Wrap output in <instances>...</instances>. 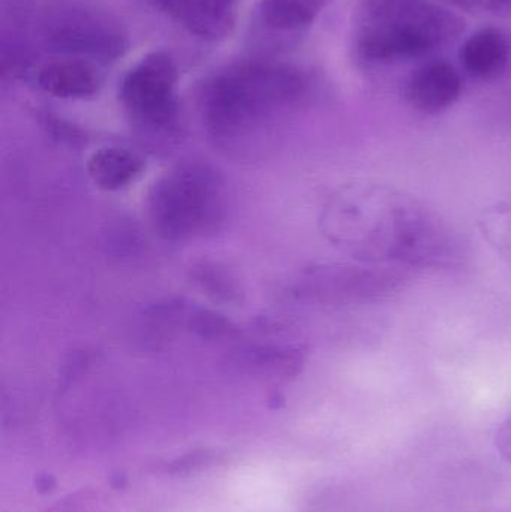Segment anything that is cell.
Instances as JSON below:
<instances>
[{
  "mask_svg": "<svg viewBox=\"0 0 511 512\" xmlns=\"http://www.w3.org/2000/svg\"><path fill=\"white\" fill-rule=\"evenodd\" d=\"M218 456L219 454L210 450L192 451L185 456L177 457L173 462L164 463L159 466V469L170 475L189 474V472L213 465L218 460Z\"/></svg>",
  "mask_w": 511,
  "mask_h": 512,
  "instance_id": "13",
  "label": "cell"
},
{
  "mask_svg": "<svg viewBox=\"0 0 511 512\" xmlns=\"http://www.w3.org/2000/svg\"><path fill=\"white\" fill-rule=\"evenodd\" d=\"M147 2L155 6L156 9H159V11L170 12L173 15L180 0H147Z\"/></svg>",
  "mask_w": 511,
  "mask_h": 512,
  "instance_id": "17",
  "label": "cell"
},
{
  "mask_svg": "<svg viewBox=\"0 0 511 512\" xmlns=\"http://www.w3.org/2000/svg\"><path fill=\"white\" fill-rule=\"evenodd\" d=\"M35 486L39 493H48L56 487V480L48 474L38 475Z\"/></svg>",
  "mask_w": 511,
  "mask_h": 512,
  "instance_id": "16",
  "label": "cell"
},
{
  "mask_svg": "<svg viewBox=\"0 0 511 512\" xmlns=\"http://www.w3.org/2000/svg\"><path fill=\"white\" fill-rule=\"evenodd\" d=\"M51 50L74 59L114 62L125 56L129 38L119 21L92 9H71L48 26Z\"/></svg>",
  "mask_w": 511,
  "mask_h": 512,
  "instance_id": "4",
  "label": "cell"
},
{
  "mask_svg": "<svg viewBox=\"0 0 511 512\" xmlns=\"http://www.w3.org/2000/svg\"><path fill=\"white\" fill-rule=\"evenodd\" d=\"M456 27L452 12L425 0L387 20L360 23L357 51L369 62L414 59L455 38Z\"/></svg>",
  "mask_w": 511,
  "mask_h": 512,
  "instance_id": "2",
  "label": "cell"
},
{
  "mask_svg": "<svg viewBox=\"0 0 511 512\" xmlns=\"http://www.w3.org/2000/svg\"><path fill=\"white\" fill-rule=\"evenodd\" d=\"M177 81L174 60L164 51H155L129 69L120 84V101L135 119L147 125H168L177 114Z\"/></svg>",
  "mask_w": 511,
  "mask_h": 512,
  "instance_id": "5",
  "label": "cell"
},
{
  "mask_svg": "<svg viewBox=\"0 0 511 512\" xmlns=\"http://www.w3.org/2000/svg\"><path fill=\"white\" fill-rule=\"evenodd\" d=\"M462 93L461 75L446 62L420 66L408 80L405 95L416 110L437 114L452 107Z\"/></svg>",
  "mask_w": 511,
  "mask_h": 512,
  "instance_id": "6",
  "label": "cell"
},
{
  "mask_svg": "<svg viewBox=\"0 0 511 512\" xmlns=\"http://www.w3.org/2000/svg\"><path fill=\"white\" fill-rule=\"evenodd\" d=\"M461 62L477 78L498 77L511 60V42L503 30L488 27L479 30L461 48Z\"/></svg>",
  "mask_w": 511,
  "mask_h": 512,
  "instance_id": "9",
  "label": "cell"
},
{
  "mask_svg": "<svg viewBox=\"0 0 511 512\" xmlns=\"http://www.w3.org/2000/svg\"><path fill=\"white\" fill-rule=\"evenodd\" d=\"M482 8L498 14H511V0H483Z\"/></svg>",
  "mask_w": 511,
  "mask_h": 512,
  "instance_id": "15",
  "label": "cell"
},
{
  "mask_svg": "<svg viewBox=\"0 0 511 512\" xmlns=\"http://www.w3.org/2000/svg\"><path fill=\"white\" fill-rule=\"evenodd\" d=\"M101 83V74L92 63L74 57L47 63L36 75L39 89L62 99L90 98Z\"/></svg>",
  "mask_w": 511,
  "mask_h": 512,
  "instance_id": "8",
  "label": "cell"
},
{
  "mask_svg": "<svg viewBox=\"0 0 511 512\" xmlns=\"http://www.w3.org/2000/svg\"><path fill=\"white\" fill-rule=\"evenodd\" d=\"M308 78L296 66L269 59L233 63L216 74L204 92L207 120L218 132H233L296 104Z\"/></svg>",
  "mask_w": 511,
  "mask_h": 512,
  "instance_id": "1",
  "label": "cell"
},
{
  "mask_svg": "<svg viewBox=\"0 0 511 512\" xmlns=\"http://www.w3.org/2000/svg\"><path fill=\"white\" fill-rule=\"evenodd\" d=\"M173 15L195 38L221 42L236 27L237 0H180Z\"/></svg>",
  "mask_w": 511,
  "mask_h": 512,
  "instance_id": "7",
  "label": "cell"
},
{
  "mask_svg": "<svg viewBox=\"0 0 511 512\" xmlns=\"http://www.w3.org/2000/svg\"><path fill=\"white\" fill-rule=\"evenodd\" d=\"M143 167V161L135 153L111 147L99 150L90 158L89 173L96 185L116 191L134 182Z\"/></svg>",
  "mask_w": 511,
  "mask_h": 512,
  "instance_id": "11",
  "label": "cell"
},
{
  "mask_svg": "<svg viewBox=\"0 0 511 512\" xmlns=\"http://www.w3.org/2000/svg\"><path fill=\"white\" fill-rule=\"evenodd\" d=\"M44 512H114L110 498L98 489H80L54 502Z\"/></svg>",
  "mask_w": 511,
  "mask_h": 512,
  "instance_id": "12",
  "label": "cell"
},
{
  "mask_svg": "<svg viewBox=\"0 0 511 512\" xmlns=\"http://www.w3.org/2000/svg\"><path fill=\"white\" fill-rule=\"evenodd\" d=\"M443 2L450 3V5L458 6L461 9H467V11H471V9L480 8L482 6L483 0H443Z\"/></svg>",
  "mask_w": 511,
  "mask_h": 512,
  "instance_id": "18",
  "label": "cell"
},
{
  "mask_svg": "<svg viewBox=\"0 0 511 512\" xmlns=\"http://www.w3.org/2000/svg\"><path fill=\"white\" fill-rule=\"evenodd\" d=\"M332 0H261L257 5L258 23L275 35H296L312 26Z\"/></svg>",
  "mask_w": 511,
  "mask_h": 512,
  "instance_id": "10",
  "label": "cell"
},
{
  "mask_svg": "<svg viewBox=\"0 0 511 512\" xmlns=\"http://www.w3.org/2000/svg\"><path fill=\"white\" fill-rule=\"evenodd\" d=\"M495 442H497V450L500 451L501 456L511 463V418L500 427Z\"/></svg>",
  "mask_w": 511,
  "mask_h": 512,
  "instance_id": "14",
  "label": "cell"
},
{
  "mask_svg": "<svg viewBox=\"0 0 511 512\" xmlns=\"http://www.w3.org/2000/svg\"><path fill=\"white\" fill-rule=\"evenodd\" d=\"M152 200L156 225L170 239L198 233L218 218L216 180L204 170L173 174L159 183Z\"/></svg>",
  "mask_w": 511,
  "mask_h": 512,
  "instance_id": "3",
  "label": "cell"
}]
</instances>
